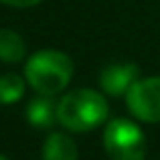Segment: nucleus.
<instances>
[{"mask_svg":"<svg viewBox=\"0 0 160 160\" xmlns=\"http://www.w3.org/2000/svg\"><path fill=\"white\" fill-rule=\"evenodd\" d=\"M103 146L109 160H144L146 138L140 126L126 118H116L103 130Z\"/></svg>","mask_w":160,"mask_h":160,"instance_id":"obj_3","label":"nucleus"},{"mask_svg":"<svg viewBox=\"0 0 160 160\" xmlns=\"http://www.w3.org/2000/svg\"><path fill=\"white\" fill-rule=\"evenodd\" d=\"M124 98L128 112L136 120L146 124L160 122V75L140 77Z\"/></svg>","mask_w":160,"mask_h":160,"instance_id":"obj_4","label":"nucleus"},{"mask_svg":"<svg viewBox=\"0 0 160 160\" xmlns=\"http://www.w3.org/2000/svg\"><path fill=\"white\" fill-rule=\"evenodd\" d=\"M27 57V41L12 28H0V61L14 65Z\"/></svg>","mask_w":160,"mask_h":160,"instance_id":"obj_8","label":"nucleus"},{"mask_svg":"<svg viewBox=\"0 0 160 160\" xmlns=\"http://www.w3.org/2000/svg\"><path fill=\"white\" fill-rule=\"evenodd\" d=\"M73 77V61L67 53L57 49H41L27 59L24 79L37 95L55 98L69 85Z\"/></svg>","mask_w":160,"mask_h":160,"instance_id":"obj_2","label":"nucleus"},{"mask_svg":"<svg viewBox=\"0 0 160 160\" xmlns=\"http://www.w3.org/2000/svg\"><path fill=\"white\" fill-rule=\"evenodd\" d=\"M79 150L65 132H51L43 144V160H77Z\"/></svg>","mask_w":160,"mask_h":160,"instance_id":"obj_7","label":"nucleus"},{"mask_svg":"<svg viewBox=\"0 0 160 160\" xmlns=\"http://www.w3.org/2000/svg\"><path fill=\"white\" fill-rule=\"evenodd\" d=\"M140 79V69L136 63H109L99 73V87L106 95L120 98Z\"/></svg>","mask_w":160,"mask_h":160,"instance_id":"obj_5","label":"nucleus"},{"mask_svg":"<svg viewBox=\"0 0 160 160\" xmlns=\"http://www.w3.org/2000/svg\"><path fill=\"white\" fill-rule=\"evenodd\" d=\"M24 89H27L24 75H18V73L0 75V103L2 106H12L18 99H22Z\"/></svg>","mask_w":160,"mask_h":160,"instance_id":"obj_9","label":"nucleus"},{"mask_svg":"<svg viewBox=\"0 0 160 160\" xmlns=\"http://www.w3.org/2000/svg\"><path fill=\"white\" fill-rule=\"evenodd\" d=\"M27 122L32 128L49 130L57 122V103L49 95H37L27 106Z\"/></svg>","mask_w":160,"mask_h":160,"instance_id":"obj_6","label":"nucleus"},{"mask_svg":"<svg viewBox=\"0 0 160 160\" xmlns=\"http://www.w3.org/2000/svg\"><path fill=\"white\" fill-rule=\"evenodd\" d=\"M0 2L6 4V6H12V8H31V6L41 4L43 0H0Z\"/></svg>","mask_w":160,"mask_h":160,"instance_id":"obj_10","label":"nucleus"},{"mask_svg":"<svg viewBox=\"0 0 160 160\" xmlns=\"http://www.w3.org/2000/svg\"><path fill=\"white\" fill-rule=\"evenodd\" d=\"M0 160H8V158H6V156H2V154H0Z\"/></svg>","mask_w":160,"mask_h":160,"instance_id":"obj_11","label":"nucleus"},{"mask_svg":"<svg viewBox=\"0 0 160 160\" xmlns=\"http://www.w3.org/2000/svg\"><path fill=\"white\" fill-rule=\"evenodd\" d=\"M108 99L89 87L67 91L57 102V122L75 134L95 130L108 120Z\"/></svg>","mask_w":160,"mask_h":160,"instance_id":"obj_1","label":"nucleus"}]
</instances>
